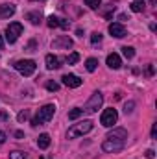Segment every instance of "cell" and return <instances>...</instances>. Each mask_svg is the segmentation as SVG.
Returning a JSON list of instances; mask_svg holds the SVG:
<instances>
[{"label": "cell", "instance_id": "obj_1", "mask_svg": "<svg viewBox=\"0 0 157 159\" xmlns=\"http://www.w3.org/2000/svg\"><path fill=\"white\" fill-rule=\"evenodd\" d=\"M54 113H56V106L54 104H46V106H43L37 111V115H35V119L32 120V124L34 126H41V124H44V122L54 119Z\"/></svg>", "mask_w": 157, "mask_h": 159}, {"label": "cell", "instance_id": "obj_2", "mask_svg": "<svg viewBox=\"0 0 157 159\" xmlns=\"http://www.w3.org/2000/svg\"><path fill=\"white\" fill-rule=\"evenodd\" d=\"M92 129V120H81L78 124H72V128L69 129V139H76L85 133H89Z\"/></svg>", "mask_w": 157, "mask_h": 159}, {"label": "cell", "instance_id": "obj_3", "mask_svg": "<svg viewBox=\"0 0 157 159\" xmlns=\"http://www.w3.org/2000/svg\"><path fill=\"white\" fill-rule=\"evenodd\" d=\"M102 104H104V96H102L100 91H96V93H92V96H91L89 102L85 104L83 111H85V113H96V111L102 107Z\"/></svg>", "mask_w": 157, "mask_h": 159}, {"label": "cell", "instance_id": "obj_4", "mask_svg": "<svg viewBox=\"0 0 157 159\" xmlns=\"http://www.w3.org/2000/svg\"><path fill=\"white\" fill-rule=\"evenodd\" d=\"M15 69H17L22 76H32V74L35 72L37 65H35V61H34V59H20V61H17V63H15Z\"/></svg>", "mask_w": 157, "mask_h": 159}, {"label": "cell", "instance_id": "obj_5", "mask_svg": "<svg viewBox=\"0 0 157 159\" xmlns=\"http://www.w3.org/2000/svg\"><path fill=\"white\" fill-rule=\"evenodd\" d=\"M20 34H22V24L20 22H9V26L6 28V39H7V43H11V44L19 39Z\"/></svg>", "mask_w": 157, "mask_h": 159}, {"label": "cell", "instance_id": "obj_6", "mask_svg": "<svg viewBox=\"0 0 157 159\" xmlns=\"http://www.w3.org/2000/svg\"><path fill=\"white\" fill-rule=\"evenodd\" d=\"M117 120H118V113H117V109H113V107L105 109L102 113V117H100L102 126H105V128H111L113 124H117Z\"/></svg>", "mask_w": 157, "mask_h": 159}, {"label": "cell", "instance_id": "obj_7", "mask_svg": "<svg viewBox=\"0 0 157 159\" xmlns=\"http://www.w3.org/2000/svg\"><path fill=\"white\" fill-rule=\"evenodd\" d=\"M124 144H126V141H117V139H109V137H105L102 148H104V152H120V150L124 148Z\"/></svg>", "mask_w": 157, "mask_h": 159}, {"label": "cell", "instance_id": "obj_8", "mask_svg": "<svg viewBox=\"0 0 157 159\" xmlns=\"http://www.w3.org/2000/svg\"><path fill=\"white\" fill-rule=\"evenodd\" d=\"M61 80H63V83H65L67 87H70V89H76V87L81 85V80H79L76 74H65Z\"/></svg>", "mask_w": 157, "mask_h": 159}, {"label": "cell", "instance_id": "obj_9", "mask_svg": "<svg viewBox=\"0 0 157 159\" xmlns=\"http://www.w3.org/2000/svg\"><path fill=\"white\" fill-rule=\"evenodd\" d=\"M109 34H111L113 37L120 39V37H124V35H126V28H124L120 22H113V24H109Z\"/></svg>", "mask_w": 157, "mask_h": 159}, {"label": "cell", "instance_id": "obj_10", "mask_svg": "<svg viewBox=\"0 0 157 159\" xmlns=\"http://www.w3.org/2000/svg\"><path fill=\"white\" fill-rule=\"evenodd\" d=\"M52 46L54 48H70L72 46V39L69 35H59L57 39L52 43Z\"/></svg>", "mask_w": 157, "mask_h": 159}, {"label": "cell", "instance_id": "obj_11", "mask_svg": "<svg viewBox=\"0 0 157 159\" xmlns=\"http://www.w3.org/2000/svg\"><path fill=\"white\" fill-rule=\"evenodd\" d=\"M11 15H15V6H11V4H2V6H0V19H9Z\"/></svg>", "mask_w": 157, "mask_h": 159}, {"label": "cell", "instance_id": "obj_12", "mask_svg": "<svg viewBox=\"0 0 157 159\" xmlns=\"http://www.w3.org/2000/svg\"><path fill=\"white\" fill-rule=\"evenodd\" d=\"M120 65H122V59H120V56L118 54H109L107 56V67L109 69H120Z\"/></svg>", "mask_w": 157, "mask_h": 159}, {"label": "cell", "instance_id": "obj_13", "mask_svg": "<svg viewBox=\"0 0 157 159\" xmlns=\"http://www.w3.org/2000/svg\"><path fill=\"white\" fill-rule=\"evenodd\" d=\"M44 61H46V69H50V70H52V69H59V67H61V65H59V63H61V61H59V57H56L54 54H48Z\"/></svg>", "mask_w": 157, "mask_h": 159}, {"label": "cell", "instance_id": "obj_14", "mask_svg": "<svg viewBox=\"0 0 157 159\" xmlns=\"http://www.w3.org/2000/svg\"><path fill=\"white\" fill-rule=\"evenodd\" d=\"M37 146H39L41 150H46V148L50 146V135H48V133L39 135V139H37Z\"/></svg>", "mask_w": 157, "mask_h": 159}, {"label": "cell", "instance_id": "obj_15", "mask_svg": "<svg viewBox=\"0 0 157 159\" xmlns=\"http://www.w3.org/2000/svg\"><path fill=\"white\" fill-rule=\"evenodd\" d=\"M144 7H146L144 0H135V2L131 4V11H135V13H141V11H144Z\"/></svg>", "mask_w": 157, "mask_h": 159}, {"label": "cell", "instance_id": "obj_16", "mask_svg": "<svg viewBox=\"0 0 157 159\" xmlns=\"http://www.w3.org/2000/svg\"><path fill=\"white\" fill-rule=\"evenodd\" d=\"M96 67H98V59H94V57H89V59L85 61V69H87L89 72H94V70H96Z\"/></svg>", "mask_w": 157, "mask_h": 159}, {"label": "cell", "instance_id": "obj_17", "mask_svg": "<svg viewBox=\"0 0 157 159\" xmlns=\"http://www.w3.org/2000/svg\"><path fill=\"white\" fill-rule=\"evenodd\" d=\"M83 115V109H79V107H74L72 111H69V120H76L79 119Z\"/></svg>", "mask_w": 157, "mask_h": 159}, {"label": "cell", "instance_id": "obj_18", "mask_svg": "<svg viewBox=\"0 0 157 159\" xmlns=\"http://www.w3.org/2000/svg\"><path fill=\"white\" fill-rule=\"evenodd\" d=\"M26 19H28L32 24H39V22H41V13H28V15H26Z\"/></svg>", "mask_w": 157, "mask_h": 159}, {"label": "cell", "instance_id": "obj_19", "mask_svg": "<svg viewBox=\"0 0 157 159\" xmlns=\"http://www.w3.org/2000/svg\"><path fill=\"white\" fill-rule=\"evenodd\" d=\"M122 54H124V57L131 59V57L135 56V48H131V46H122Z\"/></svg>", "mask_w": 157, "mask_h": 159}, {"label": "cell", "instance_id": "obj_20", "mask_svg": "<svg viewBox=\"0 0 157 159\" xmlns=\"http://www.w3.org/2000/svg\"><path fill=\"white\" fill-rule=\"evenodd\" d=\"M46 24H48L50 28H57V26H59V19L52 15V17H48V20H46Z\"/></svg>", "mask_w": 157, "mask_h": 159}, {"label": "cell", "instance_id": "obj_21", "mask_svg": "<svg viewBox=\"0 0 157 159\" xmlns=\"http://www.w3.org/2000/svg\"><path fill=\"white\" fill-rule=\"evenodd\" d=\"M102 4V0H85V6H89L91 9H98Z\"/></svg>", "mask_w": 157, "mask_h": 159}, {"label": "cell", "instance_id": "obj_22", "mask_svg": "<svg viewBox=\"0 0 157 159\" xmlns=\"http://www.w3.org/2000/svg\"><path fill=\"white\" fill-rule=\"evenodd\" d=\"M78 61H79V54L78 52H74V54H70V56L67 57V63H69V65H74V63H78Z\"/></svg>", "mask_w": 157, "mask_h": 159}, {"label": "cell", "instance_id": "obj_23", "mask_svg": "<svg viewBox=\"0 0 157 159\" xmlns=\"http://www.w3.org/2000/svg\"><path fill=\"white\" fill-rule=\"evenodd\" d=\"M9 157H11V159H24V157H26V154H24V152L15 150V152H11V154H9Z\"/></svg>", "mask_w": 157, "mask_h": 159}, {"label": "cell", "instance_id": "obj_24", "mask_svg": "<svg viewBox=\"0 0 157 159\" xmlns=\"http://www.w3.org/2000/svg\"><path fill=\"white\" fill-rule=\"evenodd\" d=\"M100 41H102V34H100V32H94V34L91 35V43H92V44H96V43H100Z\"/></svg>", "mask_w": 157, "mask_h": 159}, {"label": "cell", "instance_id": "obj_25", "mask_svg": "<svg viewBox=\"0 0 157 159\" xmlns=\"http://www.w3.org/2000/svg\"><path fill=\"white\" fill-rule=\"evenodd\" d=\"M46 89H48V91H57V89H59V83H57V81H48V83H46Z\"/></svg>", "mask_w": 157, "mask_h": 159}, {"label": "cell", "instance_id": "obj_26", "mask_svg": "<svg viewBox=\"0 0 157 159\" xmlns=\"http://www.w3.org/2000/svg\"><path fill=\"white\" fill-rule=\"evenodd\" d=\"M133 107H135V102H128L126 106H124V113L128 115V113H131L133 111Z\"/></svg>", "mask_w": 157, "mask_h": 159}, {"label": "cell", "instance_id": "obj_27", "mask_svg": "<svg viewBox=\"0 0 157 159\" xmlns=\"http://www.w3.org/2000/svg\"><path fill=\"white\" fill-rule=\"evenodd\" d=\"M69 26H70V22H69V20H65V19H59V28H63V30H69Z\"/></svg>", "mask_w": 157, "mask_h": 159}, {"label": "cell", "instance_id": "obj_28", "mask_svg": "<svg viewBox=\"0 0 157 159\" xmlns=\"http://www.w3.org/2000/svg\"><path fill=\"white\" fill-rule=\"evenodd\" d=\"M26 119H28V111H20V113H19V120L24 122Z\"/></svg>", "mask_w": 157, "mask_h": 159}, {"label": "cell", "instance_id": "obj_29", "mask_svg": "<svg viewBox=\"0 0 157 159\" xmlns=\"http://www.w3.org/2000/svg\"><path fill=\"white\" fill-rule=\"evenodd\" d=\"M144 156H146L148 159H154V157H155V152H154V150H146V154H144Z\"/></svg>", "mask_w": 157, "mask_h": 159}, {"label": "cell", "instance_id": "obj_30", "mask_svg": "<svg viewBox=\"0 0 157 159\" xmlns=\"http://www.w3.org/2000/svg\"><path fill=\"white\" fill-rule=\"evenodd\" d=\"M154 74V65H148V69H146V76H152Z\"/></svg>", "mask_w": 157, "mask_h": 159}, {"label": "cell", "instance_id": "obj_31", "mask_svg": "<svg viewBox=\"0 0 157 159\" xmlns=\"http://www.w3.org/2000/svg\"><path fill=\"white\" fill-rule=\"evenodd\" d=\"M152 137H154V139L157 137V124H154V126H152Z\"/></svg>", "mask_w": 157, "mask_h": 159}, {"label": "cell", "instance_id": "obj_32", "mask_svg": "<svg viewBox=\"0 0 157 159\" xmlns=\"http://www.w3.org/2000/svg\"><path fill=\"white\" fill-rule=\"evenodd\" d=\"M4 143H6V133L0 131V144H4Z\"/></svg>", "mask_w": 157, "mask_h": 159}, {"label": "cell", "instance_id": "obj_33", "mask_svg": "<svg viewBox=\"0 0 157 159\" xmlns=\"http://www.w3.org/2000/svg\"><path fill=\"white\" fill-rule=\"evenodd\" d=\"M15 137H17V139H22V137H24V133H22V131H15Z\"/></svg>", "mask_w": 157, "mask_h": 159}, {"label": "cell", "instance_id": "obj_34", "mask_svg": "<svg viewBox=\"0 0 157 159\" xmlns=\"http://www.w3.org/2000/svg\"><path fill=\"white\" fill-rule=\"evenodd\" d=\"M118 19H120V20H129V19H128V15H124V13H122V15H118Z\"/></svg>", "mask_w": 157, "mask_h": 159}, {"label": "cell", "instance_id": "obj_35", "mask_svg": "<svg viewBox=\"0 0 157 159\" xmlns=\"http://www.w3.org/2000/svg\"><path fill=\"white\" fill-rule=\"evenodd\" d=\"M7 119V113H0V120H6Z\"/></svg>", "mask_w": 157, "mask_h": 159}, {"label": "cell", "instance_id": "obj_36", "mask_svg": "<svg viewBox=\"0 0 157 159\" xmlns=\"http://www.w3.org/2000/svg\"><path fill=\"white\" fill-rule=\"evenodd\" d=\"M4 48V39H2V34H0V50Z\"/></svg>", "mask_w": 157, "mask_h": 159}, {"label": "cell", "instance_id": "obj_37", "mask_svg": "<svg viewBox=\"0 0 157 159\" xmlns=\"http://www.w3.org/2000/svg\"><path fill=\"white\" fill-rule=\"evenodd\" d=\"M41 2H43V0H41Z\"/></svg>", "mask_w": 157, "mask_h": 159}]
</instances>
